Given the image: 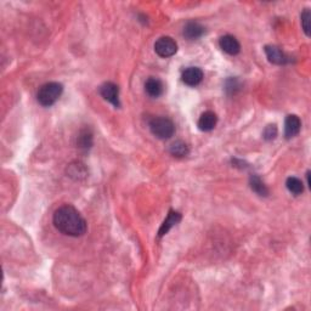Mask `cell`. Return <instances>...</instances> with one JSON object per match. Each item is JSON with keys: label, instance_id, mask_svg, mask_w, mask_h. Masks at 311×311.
Segmentation results:
<instances>
[{"label": "cell", "instance_id": "obj_3", "mask_svg": "<svg viewBox=\"0 0 311 311\" xmlns=\"http://www.w3.org/2000/svg\"><path fill=\"white\" fill-rule=\"evenodd\" d=\"M150 130L156 138L161 140H167L170 139L175 133V126L173 120H170L167 117H155L150 120Z\"/></svg>", "mask_w": 311, "mask_h": 311}, {"label": "cell", "instance_id": "obj_14", "mask_svg": "<svg viewBox=\"0 0 311 311\" xmlns=\"http://www.w3.org/2000/svg\"><path fill=\"white\" fill-rule=\"evenodd\" d=\"M145 90L151 97H159L163 94L164 87H163V83L158 78L151 77L145 83Z\"/></svg>", "mask_w": 311, "mask_h": 311}, {"label": "cell", "instance_id": "obj_21", "mask_svg": "<svg viewBox=\"0 0 311 311\" xmlns=\"http://www.w3.org/2000/svg\"><path fill=\"white\" fill-rule=\"evenodd\" d=\"M277 132L278 130L276 124H269V126L265 128L264 133H263V136H264L266 141H271L277 136Z\"/></svg>", "mask_w": 311, "mask_h": 311}, {"label": "cell", "instance_id": "obj_6", "mask_svg": "<svg viewBox=\"0 0 311 311\" xmlns=\"http://www.w3.org/2000/svg\"><path fill=\"white\" fill-rule=\"evenodd\" d=\"M203 71L198 67L186 68L181 75V81L189 87H197L203 81Z\"/></svg>", "mask_w": 311, "mask_h": 311}, {"label": "cell", "instance_id": "obj_5", "mask_svg": "<svg viewBox=\"0 0 311 311\" xmlns=\"http://www.w3.org/2000/svg\"><path fill=\"white\" fill-rule=\"evenodd\" d=\"M100 94L106 101H108L109 103L114 106V107H119L120 102H119V89H118L117 85L114 83L107 82L103 83V84L100 87Z\"/></svg>", "mask_w": 311, "mask_h": 311}, {"label": "cell", "instance_id": "obj_7", "mask_svg": "<svg viewBox=\"0 0 311 311\" xmlns=\"http://www.w3.org/2000/svg\"><path fill=\"white\" fill-rule=\"evenodd\" d=\"M219 45H220L221 50H223L224 52L232 56L237 55L241 51V44H239V41L237 40L233 35L230 34L221 37L220 40H219Z\"/></svg>", "mask_w": 311, "mask_h": 311}, {"label": "cell", "instance_id": "obj_10", "mask_svg": "<svg viewBox=\"0 0 311 311\" xmlns=\"http://www.w3.org/2000/svg\"><path fill=\"white\" fill-rule=\"evenodd\" d=\"M218 123V117L214 112L206 111L201 114L200 119H198V128L202 132H212L215 128Z\"/></svg>", "mask_w": 311, "mask_h": 311}, {"label": "cell", "instance_id": "obj_16", "mask_svg": "<svg viewBox=\"0 0 311 311\" xmlns=\"http://www.w3.org/2000/svg\"><path fill=\"white\" fill-rule=\"evenodd\" d=\"M169 152L171 156L177 157V158H182V157H186L190 153V147L188 146V144L181 140H177L171 144Z\"/></svg>", "mask_w": 311, "mask_h": 311}, {"label": "cell", "instance_id": "obj_20", "mask_svg": "<svg viewBox=\"0 0 311 311\" xmlns=\"http://www.w3.org/2000/svg\"><path fill=\"white\" fill-rule=\"evenodd\" d=\"M301 27H303L304 33L306 35H310V19H311V14L309 9H305V10L301 13Z\"/></svg>", "mask_w": 311, "mask_h": 311}, {"label": "cell", "instance_id": "obj_9", "mask_svg": "<svg viewBox=\"0 0 311 311\" xmlns=\"http://www.w3.org/2000/svg\"><path fill=\"white\" fill-rule=\"evenodd\" d=\"M301 129V122L298 115L289 114L287 115L284 122V135L287 139H292L299 134Z\"/></svg>", "mask_w": 311, "mask_h": 311}, {"label": "cell", "instance_id": "obj_19", "mask_svg": "<svg viewBox=\"0 0 311 311\" xmlns=\"http://www.w3.org/2000/svg\"><path fill=\"white\" fill-rule=\"evenodd\" d=\"M239 88H241V84L237 78H230L225 83V90L230 95H235L239 90Z\"/></svg>", "mask_w": 311, "mask_h": 311}, {"label": "cell", "instance_id": "obj_15", "mask_svg": "<svg viewBox=\"0 0 311 311\" xmlns=\"http://www.w3.org/2000/svg\"><path fill=\"white\" fill-rule=\"evenodd\" d=\"M77 145H78L79 149L84 151H88L93 146V133H91L90 129L85 128L81 130L78 139H77Z\"/></svg>", "mask_w": 311, "mask_h": 311}, {"label": "cell", "instance_id": "obj_11", "mask_svg": "<svg viewBox=\"0 0 311 311\" xmlns=\"http://www.w3.org/2000/svg\"><path fill=\"white\" fill-rule=\"evenodd\" d=\"M206 32V28L203 27L201 23L195 22V21H191V22H188L183 27V35L185 38H188L189 40H196L198 38H201Z\"/></svg>", "mask_w": 311, "mask_h": 311}, {"label": "cell", "instance_id": "obj_13", "mask_svg": "<svg viewBox=\"0 0 311 311\" xmlns=\"http://www.w3.org/2000/svg\"><path fill=\"white\" fill-rule=\"evenodd\" d=\"M180 220H181V214L177 212H174V210H170L167 219H165L164 223L162 224L161 229H159L158 236L162 237V236L167 235V233L169 232V231L173 229L177 223H180Z\"/></svg>", "mask_w": 311, "mask_h": 311}, {"label": "cell", "instance_id": "obj_1", "mask_svg": "<svg viewBox=\"0 0 311 311\" xmlns=\"http://www.w3.org/2000/svg\"><path fill=\"white\" fill-rule=\"evenodd\" d=\"M52 221L56 229L66 236L81 237L87 233V221L71 204H65L56 210Z\"/></svg>", "mask_w": 311, "mask_h": 311}, {"label": "cell", "instance_id": "obj_4", "mask_svg": "<svg viewBox=\"0 0 311 311\" xmlns=\"http://www.w3.org/2000/svg\"><path fill=\"white\" fill-rule=\"evenodd\" d=\"M155 51L158 56L163 58L170 57L175 55L177 51L176 41L170 37H161L155 43Z\"/></svg>", "mask_w": 311, "mask_h": 311}, {"label": "cell", "instance_id": "obj_2", "mask_svg": "<svg viewBox=\"0 0 311 311\" xmlns=\"http://www.w3.org/2000/svg\"><path fill=\"white\" fill-rule=\"evenodd\" d=\"M62 91H64V85L57 82H50L46 84L41 85L38 90L37 100L44 107H50L60 99Z\"/></svg>", "mask_w": 311, "mask_h": 311}, {"label": "cell", "instance_id": "obj_18", "mask_svg": "<svg viewBox=\"0 0 311 311\" xmlns=\"http://www.w3.org/2000/svg\"><path fill=\"white\" fill-rule=\"evenodd\" d=\"M250 181H251V188L256 194L259 195V196H264V197L268 196L269 189L266 188V185L262 181V179H260L259 176L252 175Z\"/></svg>", "mask_w": 311, "mask_h": 311}, {"label": "cell", "instance_id": "obj_12", "mask_svg": "<svg viewBox=\"0 0 311 311\" xmlns=\"http://www.w3.org/2000/svg\"><path fill=\"white\" fill-rule=\"evenodd\" d=\"M67 175L73 180H83L88 176V169L82 162H72L67 167Z\"/></svg>", "mask_w": 311, "mask_h": 311}, {"label": "cell", "instance_id": "obj_8", "mask_svg": "<svg viewBox=\"0 0 311 311\" xmlns=\"http://www.w3.org/2000/svg\"><path fill=\"white\" fill-rule=\"evenodd\" d=\"M265 54L268 56V60L274 65H286L289 62V57L287 56L280 47L275 45H266Z\"/></svg>", "mask_w": 311, "mask_h": 311}, {"label": "cell", "instance_id": "obj_17", "mask_svg": "<svg viewBox=\"0 0 311 311\" xmlns=\"http://www.w3.org/2000/svg\"><path fill=\"white\" fill-rule=\"evenodd\" d=\"M286 186H287V189H288V191L294 195V196H299V195H301L304 192L303 181L295 176L288 177L286 181Z\"/></svg>", "mask_w": 311, "mask_h": 311}]
</instances>
